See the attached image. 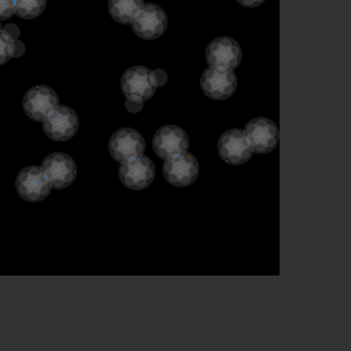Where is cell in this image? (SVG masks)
<instances>
[{"instance_id":"1","label":"cell","mask_w":351,"mask_h":351,"mask_svg":"<svg viewBox=\"0 0 351 351\" xmlns=\"http://www.w3.org/2000/svg\"><path fill=\"white\" fill-rule=\"evenodd\" d=\"M159 85L160 82L155 71L144 66H134L128 69L122 75L121 88L123 95L128 97V101H132V104H126L129 111L137 112L141 108L143 101L151 99L156 90V86Z\"/></svg>"},{"instance_id":"2","label":"cell","mask_w":351,"mask_h":351,"mask_svg":"<svg viewBox=\"0 0 351 351\" xmlns=\"http://www.w3.org/2000/svg\"><path fill=\"white\" fill-rule=\"evenodd\" d=\"M200 86L206 96L214 100H225L232 96L237 88V77L230 69L208 67L203 71Z\"/></svg>"},{"instance_id":"3","label":"cell","mask_w":351,"mask_h":351,"mask_svg":"<svg viewBox=\"0 0 351 351\" xmlns=\"http://www.w3.org/2000/svg\"><path fill=\"white\" fill-rule=\"evenodd\" d=\"M121 182L133 191L147 188L155 177V166L145 155H138L133 159L122 162L118 169Z\"/></svg>"},{"instance_id":"4","label":"cell","mask_w":351,"mask_h":351,"mask_svg":"<svg viewBox=\"0 0 351 351\" xmlns=\"http://www.w3.org/2000/svg\"><path fill=\"white\" fill-rule=\"evenodd\" d=\"M162 171L169 184L184 188L191 185L197 178L199 163L193 155L188 152H181L176 156L166 159Z\"/></svg>"},{"instance_id":"5","label":"cell","mask_w":351,"mask_h":351,"mask_svg":"<svg viewBox=\"0 0 351 351\" xmlns=\"http://www.w3.org/2000/svg\"><path fill=\"white\" fill-rule=\"evenodd\" d=\"M167 26V16L162 7L147 3L143 4L134 19L132 27L134 33L144 40H154L160 37Z\"/></svg>"},{"instance_id":"6","label":"cell","mask_w":351,"mask_h":351,"mask_svg":"<svg viewBox=\"0 0 351 351\" xmlns=\"http://www.w3.org/2000/svg\"><path fill=\"white\" fill-rule=\"evenodd\" d=\"M15 188L18 195L27 202L44 200L51 192V185L44 171L37 166L22 169L16 176Z\"/></svg>"},{"instance_id":"7","label":"cell","mask_w":351,"mask_h":351,"mask_svg":"<svg viewBox=\"0 0 351 351\" xmlns=\"http://www.w3.org/2000/svg\"><path fill=\"white\" fill-rule=\"evenodd\" d=\"M145 149V141L143 136L132 129L122 128L112 133L108 141V151L112 159L117 162H126L141 155Z\"/></svg>"},{"instance_id":"8","label":"cell","mask_w":351,"mask_h":351,"mask_svg":"<svg viewBox=\"0 0 351 351\" xmlns=\"http://www.w3.org/2000/svg\"><path fill=\"white\" fill-rule=\"evenodd\" d=\"M43 122L45 134L55 141L70 140L78 130V117L67 106H58Z\"/></svg>"},{"instance_id":"9","label":"cell","mask_w":351,"mask_h":351,"mask_svg":"<svg viewBox=\"0 0 351 351\" xmlns=\"http://www.w3.org/2000/svg\"><path fill=\"white\" fill-rule=\"evenodd\" d=\"M41 170L44 171L51 186L56 189H63L69 186L75 178V163L67 154L53 152L44 158L41 163Z\"/></svg>"},{"instance_id":"10","label":"cell","mask_w":351,"mask_h":351,"mask_svg":"<svg viewBox=\"0 0 351 351\" xmlns=\"http://www.w3.org/2000/svg\"><path fill=\"white\" fill-rule=\"evenodd\" d=\"M58 106V95L45 85L33 86L23 96V110L33 121H44Z\"/></svg>"},{"instance_id":"11","label":"cell","mask_w":351,"mask_h":351,"mask_svg":"<svg viewBox=\"0 0 351 351\" xmlns=\"http://www.w3.org/2000/svg\"><path fill=\"white\" fill-rule=\"evenodd\" d=\"M218 154L226 163L241 165L245 163L252 154L245 134L240 129H229L223 132L217 144Z\"/></svg>"},{"instance_id":"12","label":"cell","mask_w":351,"mask_h":351,"mask_svg":"<svg viewBox=\"0 0 351 351\" xmlns=\"http://www.w3.org/2000/svg\"><path fill=\"white\" fill-rule=\"evenodd\" d=\"M244 132L252 149L259 154L270 152L278 144V128L267 118H254L245 125Z\"/></svg>"},{"instance_id":"13","label":"cell","mask_w":351,"mask_h":351,"mask_svg":"<svg viewBox=\"0 0 351 351\" xmlns=\"http://www.w3.org/2000/svg\"><path fill=\"white\" fill-rule=\"evenodd\" d=\"M152 145L160 159H169L186 151L189 147V138L186 132L180 126L166 125L155 132Z\"/></svg>"},{"instance_id":"14","label":"cell","mask_w":351,"mask_h":351,"mask_svg":"<svg viewBox=\"0 0 351 351\" xmlns=\"http://www.w3.org/2000/svg\"><path fill=\"white\" fill-rule=\"evenodd\" d=\"M241 48L230 37L214 38L206 49V60L213 67L236 69L241 60Z\"/></svg>"},{"instance_id":"15","label":"cell","mask_w":351,"mask_h":351,"mask_svg":"<svg viewBox=\"0 0 351 351\" xmlns=\"http://www.w3.org/2000/svg\"><path fill=\"white\" fill-rule=\"evenodd\" d=\"M143 4V0H108V12L115 22L128 25L132 23Z\"/></svg>"},{"instance_id":"16","label":"cell","mask_w":351,"mask_h":351,"mask_svg":"<svg viewBox=\"0 0 351 351\" xmlns=\"http://www.w3.org/2000/svg\"><path fill=\"white\" fill-rule=\"evenodd\" d=\"M47 0H15V14L23 19H33L43 14Z\"/></svg>"},{"instance_id":"17","label":"cell","mask_w":351,"mask_h":351,"mask_svg":"<svg viewBox=\"0 0 351 351\" xmlns=\"http://www.w3.org/2000/svg\"><path fill=\"white\" fill-rule=\"evenodd\" d=\"M15 41L7 32L0 29V64L7 63L15 55Z\"/></svg>"},{"instance_id":"18","label":"cell","mask_w":351,"mask_h":351,"mask_svg":"<svg viewBox=\"0 0 351 351\" xmlns=\"http://www.w3.org/2000/svg\"><path fill=\"white\" fill-rule=\"evenodd\" d=\"M15 14V0H0V21L10 19Z\"/></svg>"},{"instance_id":"19","label":"cell","mask_w":351,"mask_h":351,"mask_svg":"<svg viewBox=\"0 0 351 351\" xmlns=\"http://www.w3.org/2000/svg\"><path fill=\"white\" fill-rule=\"evenodd\" d=\"M239 4L244 5V7H258L261 5L265 0H236Z\"/></svg>"},{"instance_id":"20","label":"cell","mask_w":351,"mask_h":351,"mask_svg":"<svg viewBox=\"0 0 351 351\" xmlns=\"http://www.w3.org/2000/svg\"><path fill=\"white\" fill-rule=\"evenodd\" d=\"M4 32H7L14 40L18 37V34H19V30H18V27L15 26V25H7L4 29H3Z\"/></svg>"},{"instance_id":"21","label":"cell","mask_w":351,"mask_h":351,"mask_svg":"<svg viewBox=\"0 0 351 351\" xmlns=\"http://www.w3.org/2000/svg\"><path fill=\"white\" fill-rule=\"evenodd\" d=\"M25 51V47L21 41H15V55L14 56H21Z\"/></svg>"}]
</instances>
